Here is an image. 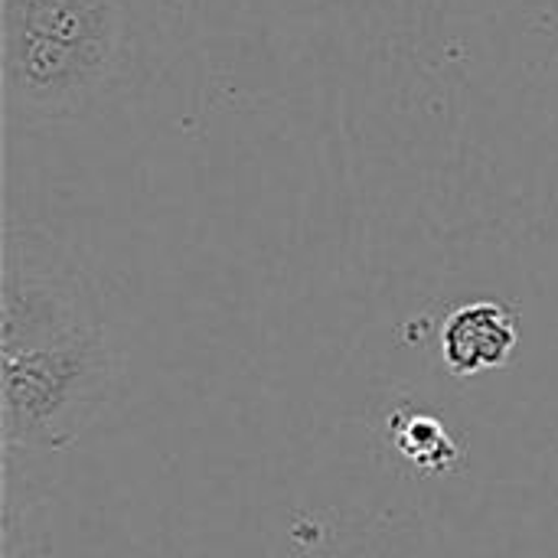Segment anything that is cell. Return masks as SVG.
<instances>
[{"mask_svg":"<svg viewBox=\"0 0 558 558\" xmlns=\"http://www.w3.org/2000/svg\"><path fill=\"white\" fill-rule=\"evenodd\" d=\"M520 343V317L504 301H468L441 324V356L458 379L504 369Z\"/></svg>","mask_w":558,"mask_h":558,"instance_id":"obj_4","label":"cell"},{"mask_svg":"<svg viewBox=\"0 0 558 558\" xmlns=\"http://www.w3.org/2000/svg\"><path fill=\"white\" fill-rule=\"evenodd\" d=\"M105 330L101 298L72 248L36 226H7L0 265V356Z\"/></svg>","mask_w":558,"mask_h":558,"instance_id":"obj_3","label":"cell"},{"mask_svg":"<svg viewBox=\"0 0 558 558\" xmlns=\"http://www.w3.org/2000/svg\"><path fill=\"white\" fill-rule=\"evenodd\" d=\"M118 383L108 333L0 356V441L23 454L69 451L105 412Z\"/></svg>","mask_w":558,"mask_h":558,"instance_id":"obj_2","label":"cell"},{"mask_svg":"<svg viewBox=\"0 0 558 558\" xmlns=\"http://www.w3.org/2000/svg\"><path fill=\"white\" fill-rule=\"evenodd\" d=\"M124 49L128 0H3V92L13 114H85L121 72Z\"/></svg>","mask_w":558,"mask_h":558,"instance_id":"obj_1","label":"cell"},{"mask_svg":"<svg viewBox=\"0 0 558 558\" xmlns=\"http://www.w3.org/2000/svg\"><path fill=\"white\" fill-rule=\"evenodd\" d=\"M396 451L425 474H445L461 461V448L451 432L428 412H399L389 422Z\"/></svg>","mask_w":558,"mask_h":558,"instance_id":"obj_5","label":"cell"}]
</instances>
